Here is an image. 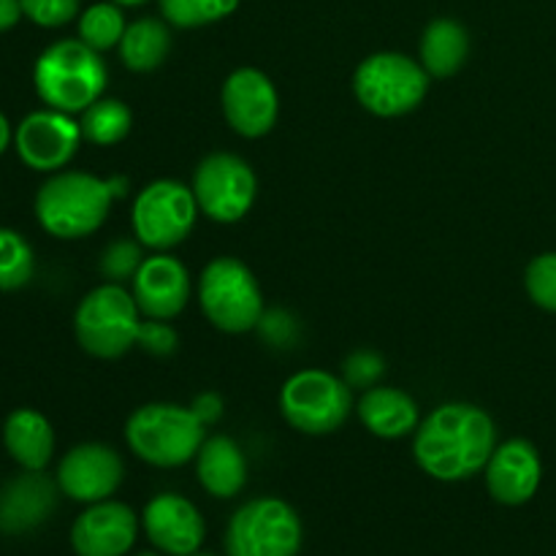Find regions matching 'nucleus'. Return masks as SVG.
<instances>
[{"instance_id": "obj_11", "label": "nucleus", "mask_w": 556, "mask_h": 556, "mask_svg": "<svg viewBox=\"0 0 556 556\" xmlns=\"http://www.w3.org/2000/svg\"><path fill=\"white\" fill-rule=\"evenodd\" d=\"M190 188L201 215L215 223H237L253 210L258 179L244 157L233 152H212L195 166Z\"/></svg>"}, {"instance_id": "obj_33", "label": "nucleus", "mask_w": 556, "mask_h": 556, "mask_svg": "<svg viewBox=\"0 0 556 556\" xmlns=\"http://www.w3.org/2000/svg\"><path fill=\"white\" fill-rule=\"evenodd\" d=\"M179 337L174 331V326L168 320H155L144 318L139 326V337H136V348H141L144 353L155 358H166L177 351Z\"/></svg>"}, {"instance_id": "obj_15", "label": "nucleus", "mask_w": 556, "mask_h": 556, "mask_svg": "<svg viewBox=\"0 0 556 556\" xmlns=\"http://www.w3.org/2000/svg\"><path fill=\"white\" fill-rule=\"evenodd\" d=\"M130 293L144 318L174 320L188 307L193 280L182 261L168 253H155L141 261L130 280Z\"/></svg>"}, {"instance_id": "obj_38", "label": "nucleus", "mask_w": 556, "mask_h": 556, "mask_svg": "<svg viewBox=\"0 0 556 556\" xmlns=\"http://www.w3.org/2000/svg\"><path fill=\"white\" fill-rule=\"evenodd\" d=\"M112 3H117V5H128V9H136V5H144L147 0H112Z\"/></svg>"}, {"instance_id": "obj_13", "label": "nucleus", "mask_w": 556, "mask_h": 556, "mask_svg": "<svg viewBox=\"0 0 556 556\" xmlns=\"http://www.w3.org/2000/svg\"><path fill=\"white\" fill-rule=\"evenodd\" d=\"M223 114L231 130L244 139H261L269 134L280 117V96L264 71L237 68L228 74L220 90Z\"/></svg>"}, {"instance_id": "obj_30", "label": "nucleus", "mask_w": 556, "mask_h": 556, "mask_svg": "<svg viewBox=\"0 0 556 556\" xmlns=\"http://www.w3.org/2000/svg\"><path fill=\"white\" fill-rule=\"evenodd\" d=\"M525 286L532 302L546 313H556V253H543L530 261Z\"/></svg>"}, {"instance_id": "obj_16", "label": "nucleus", "mask_w": 556, "mask_h": 556, "mask_svg": "<svg viewBox=\"0 0 556 556\" xmlns=\"http://www.w3.org/2000/svg\"><path fill=\"white\" fill-rule=\"evenodd\" d=\"M139 535V519L125 503L103 500L76 516L71 546L76 556H125Z\"/></svg>"}, {"instance_id": "obj_6", "label": "nucleus", "mask_w": 556, "mask_h": 556, "mask_svg": "<svg viewBox=\"0 0 556 556\" xmlns=\"http://www.w3.org/2000/svg\"><path fill=\"white\" fill-rule=\"evenodd\" d=\"M195 296L201 313L215 329L226 334H248L258 329L264 315V293L250 266L233 255H220L204 266Z\"/></svg>"}, {"instance_id": "obj_17", "label": "nucleus", "mask_w": 556, "mask_h": 556, "mask_svg": "<svg viewBox=\"0 0 556 556\" xmlns=\"http://www.w3.org/2000/svg\"><path fill=\"white\" fill-rule=\"evenodd\" d=\"M141 527L155 548L172 556L195 554L204 543L206 525L199 508L182 494L163 492L147 503Z\"/></svg>"}, {"instance_id": "obj_35", "label": "nucleus", "mask_w": 556, "mask_h": 556, "mask_svg": "<svg viewBox=\"0 0 556 556\" xmlns=\"http://www.w3.org/2000/svg\"><path fill=\"white\" fill-rule=\"evenodd\" d=\"M190 407H193V413L201 418V424H204V427H212V424L220 421V416H223V400L215 394V391L199 394Z\"/></svg>"}, {"instance_id": "obj_10", "label": "nucleus", "mask_w": 556, "mask_h": 556, "mask_svg": "<svg viewBox=\"0 0 556 556\" xmlns=\"http://www.w3.org/2000/svg\"><path fill=\"white\" fill-rule=\"evenodd\" d=\"M299 548L302 519L277 497L250 500L228 521V556H296Z\"/></svg>"}, {"instance_id": "obj_27", "label": "nucleus", "mask_w": 556, "mask_h": 556, "mask_svg": "<svg viewBox=\"0 0 556 556\" xmlns=\"http://www.w3.org/2000/svg\"><path fill=\"white\" fill-rule=\"evenodd\" d=\"M36 271L30 242L14 228H0V291H20Z\"/></svg>"}, {"instance_id": "obj_39", "label": "nucleus", "mask_w": 556, "mask_h": 556, "mask_svg": "<svg viewBox=\"0 0 556 556\" xmlns=\"http://www.w3.org/2000/svg\"><path fill=\"white\" fill-rule=\"evenodd\" d=\"M136 556H157V554H152V552H141V554H136Z\"/></svg>"}, {"instance_id": "obj_29", "label": "nucleus", "mask_w": 556, "mask_h": 556, "mask_svg": "<svg viewBox=\"0 0 556 556\" xmlns=\"http://www.w3.org/2000/svg\"><path fill=\"white\" fill-rule=\"evenodd\" d=\"M141 248H144V244H141L139 239H136V242L134 239H114V242L103 250L98 269H101V275L106 277L109 282H119V286H123L125 280H134L141 261H144Z\"/></svg>"}, {"instance_id": "obj_22", "label": "nucleus", "mask_w": 556, "mask_h": 556, "mask_svg": "<svg viewBox=\"0 0 556 556\" xmlns=\"http://www.w3.org/2000/svg\"><path fill=\"white\" fill-rule=\"evenodd\" d=\"M3 445L22 470H47L54 454V429L43 413L20 407L5 418Z\"/></svg>"}, {"instance_id": "obj_19", "label": "nucleus", "mask_w": 556, "mask_h": 556, "mask_svg": "<svg viewBox=\"0 0 556 556\" xmlns=\"http://www.w3.org/2000/svg\"><path fill=\"white\" fill-rule=\"evenodd\" d=\"M58 481H49L43 470H25L0 489V532L22 535L52 516L58 505Z\"/></svg>"}, {"instance_id": "obj_14", "label": "nucleus", "mask_w": 556, "mask_h": 556, "mask_svg": "<svg viewBox=\"0 0 556 556\" xmlns=\"http://www.w3.org/2000/svg\"><path fill=\"white\" fill-rule=\"evenodd\" d=\"M125 478L123 456L103 443L74 445L58 465V486L74 503H103Z\"/></svg>"}, {"instance_id": "obj_26", "label": "nucleus", "mask_w": 556, "mask_h": 556, "mask_svg": "<svg viewBox=\"0 0 556 556\" xmlns=\"http://www.w3.org/2000/svg\"><path fill=\"white\" fill-rule=\"evenodd\" d=\"M125 30H128V22H125L123 5L112 3V0L92 3L79 14V38L101 54L117 49Z\"/></svg>"}, {"instance_id": "obj_37", "label": "nucleus", "mask_w": 556, "mask_h": 556, "mask_svg": "<svg viewBox=\"0 0 556 556\" xmlns=\"http://www.w3.org/2000/svg\"><path fill=\"white\" fill-rule=\"evenodd\" d=\"M11 141H14V128H11L9 117H5V114L0 112V155H3V152L9 150Z\"/></svg>"}, {"instance_id": "obj_8", "label": "nucleus", "mask_w": 556, "mask_h": 556, "mask_svg": "<svg viewBox=\"0 0 556 556\" xmlns=\"http://www.w3.org/2000/svg\"><path fill=\"white\" fill-rule=\"evenodd\" d=\"M199 212L190 185L177 179H155L134 199L130 226L147 250L168 253L193 233Z\"/></svg>"}, {"instance_id": "obj_9", "label": "nucleus", "mask_w": 556, "mask_h": 556, "mask_svg": "<svg viewBox=\"0 0 556 556\" xmlns=\"http://www.w3.org/2000/svg\"><path fill=\"white\" fill-rule=\"evenodd\" d=\"M353 410L351 386L324 369H302L280 389V413L296 432L331 434Z\"/></svg>"}, {"instance_id": "obj_4", "label": "nucleus", "mask_w": 556, "mask_h": 556, "mask_svg": "<svg viewBox=\"0 0 556 556\" xmlns=\"http://www.w3.org/2000/svg\"><path fill=\"white\" fill-rule=\"evenodd\" d=\"M204 440L206 427L193 407L172 405V402H150L136 407L125 424V443L134 456L161 470L193 462Z\"/></svg>"}, {"instance_id": "obj_31", "label": "nucleus", "mask_w": 556, "mask_h": 556, "mask_svg": "<svg viewBox=\"0 0 556 556\" xmlns=\"http://www.w3.org/2000/svg\"><path fill=\"white\" fill-rule=\"evenodd\" d=\"M386 375V362L380 353L375 351H356L345 358L342 364V380H345L351 389H372L383 380Z\"/></svg>"}, {"instance_id": "obj_5", "label": "nucleus", "mask_w": 556, "mask_h": 556, "mask_svg": "<svg viewBox=\"0 0 556 556\" xmlns=\"http://www.w3.org/2000/svg\"><path fill=\"white\" fill-rule=\"evenodd\" d=\"M144 320L134 293L119 282H103L92 288L74 313V334L81 351L114 362L136 348L139 326Z\"/></svg>"}, {"instance_id": "obj_25", "label": "nucleus", "mask_w": 556, "mask_h": 556, "mask_svg": "<svg viewBox=\"0 0 556 556\" xmlns=\"http://www.w3.org/2000/svg\"><path fill=\"white\" fill-rule=\"evenodd\" d=\"M81 136L96 147H114L130 134L134 114L119 98H98L81 112Z\"/></svg>"}, {"instance_id": "obj_12", "label": "nucleus", "mask_w": 556, "mask_h": 556, "mask_svg": "<svg viewBox=\"0 0 556 556\" xmlns=\"http://www.w3.org/2000/svg\"><path fill=\"white\" fill-rule=\"evenodd\" d=\"M81 125L74 114L58 109H38L22 117L14 130V150L27 168L41 174H58L74 161L81 144Z\"/></svg>"}, {"instance_id": "obj_21", "label": "nucleus", "mask_w": 556, "mask_h": 556, "mask_svg": "<svg viewBox=\"0 0 556 556\" xmlns=\"http://www.w3.org/2000/svg\"><path fill=\"white\" fill-rule=\"evenodd\" d=\"M195 476L206 494L217 500H231L248 483V459L231 438L215 434V438H206L195 454Z\"/></svg>"}, {"instance_id": "obj_40", "label": "nucleus", "mask_w": 556, "mask_h": 556, "mask_svg": "<svg viewBox=\"0 0 556 556\" xmlns=\"http://www.w3.org/2000/svg\"><path fill=\"white\" fill-rule=\"evenodd\" d=\"M188 556H212V554H199V552H195V554H188Z\"/></svg>"}, {"instance_id": "obj_34", "label": "nucleus", "mask_w": 556, "mask_h": 556, "mask_svg": "<svg viewBox=\"0 0 556 556\" xmlns=\"http://www.w3.org/2000/svg\"><path fill=\"white\" fill-rule=\"evenodd\" d=\"M258 331L264 334L266 342H271V345H288V342H293V337H296V320L288 313L275 309V313L261 315Z\"/></svg>"}, {"instance_id": "obj_2", "label": "nucleus", "mask_w": 556, "mask_h": 556, "mask_svg": "<svg viewBox=\"0 0 556 556\" xmlns=\"http://www.w3.org/2000/svg\"><path fill=\"white\" fill-rule=\"evenodd\" d=\"M109 81L106 60L81 38H63L43 49L33 65V87L49 109L81 114L103 98Z\"/></svg>"}, {"instance_id": "obj_28", "label": "nucleus", "mask_w": 556, "mask_h": 556, "mask_svg": "<svg viewBox=\"0 0 556 556\" xmlns=\"http://www.w3.org/2000/svg\"><path fill=\"white\" fill-rule=\"evenodd\" d=\"M157 5L168 25L193 30L231 16L239 9V0H157Z\"/></svg>"}, {"instance_id": "obj_1", "label": "nucleus", "mask_w": 556, "mask_h": 556, "mask_svg": "<svg viewBox=\"0 0 556 556\" xmlns=\"http://www.w3.org/2000/svg\"><path fill=\"white\" fill-rule=\"evenodd\" d=\"M497 448L492 416L470 402H445L434 407L413 432V456L427 476L459 483L483 472Z\"/></svg>"}, {"instance_id": "obj_3", "label": "nucleus", "mask_w": 556, "mask_h": 556, "mask_svg": "<svg viewBox=\"0 0 556 556\" xmlns=\"http://www.w3.org/2000/svg\"><path fill=\"white\" fill-rule=\"evenodd\" d=\"M117 201L112 182L87 172H58L38 188L36 220L54 239H85L106 223Z\"/></svg>"}, {"instance_id": "obj_36", "label": "nucleus", "mask_w": 556, "mask_h": 556, "mask_svg": "<svg viewBox=\"0 0 556 556\" xmlns=\"http://www.w3.org/2000/svg\"><path fill=\"white\" fill-rule=\"evenodd\" d=\"M25 16L20 0H0V33H9Z\"/></svg>"}, {"instance_id": "obj_32", "label": "nucleus", "mask_w": 556, "mask_h": 556, "mask_svg": "<svg viewBox=\"0 0 556 556\" xmlns=\"http://www.w3.org/2000/svg\"><path fill=\"white\" fill-rule=\"evenodd\" d=\"M27 20L38 27H63L79 16V0H20Z\"/></svg>"}, {"instance_id": "obj_23", "label": "nucleus", "mask_w": 556, "mask_h": 556, "mask_svg": "<svg viewBox=\"0 0 556 556\" xmlns=\"http://www.w3.org/2000/svg\"><path fill=\"white\" fill-rule=\"evenodd\" d=\"M467 58H470V33L462 22L448 16L429 22L421 36V65L432 79H448L459 74Z\"/></svg>"}, {"instance_id": "obj_18", "label": "nucleus", "mask_w": 556, "mask_h": 556, "mask_svg": "<svg viewBox=\"0 0 556 556\" xmlns=\"http://www.w3.org/2000/svg\"><path fill=\"white\" fill-rule=\"evenodd\" d=\"M483 476H486L489 494L500 505H508V508L525 505L541 489V454H538V448L530 440L514 438L494 448L492 459L483 467Z\"/></svg>"}, {"instance_id": "obj_24", "label": "nucleus", "mask_w": 556, "mask_h": 556, "mask_svg": "<svg viewBox=\"0 0 556 556\" xmlns=\"http://www.w3.org/2000/svg\"><path fill=\"white\" fill-rule=\"evenodd\" d=\"M117 52L125 68L134 74H150V71L161 68L172 52L168 22L155 20V16H141V20L130 22Z\"/></svg>"}, {"instance_id": "obj_7", "label": "nucleus", "mask_w": 556, "mask_h": 556, "mask_svg": "<svg viewBox=\"0 0 556 556\" xmlns=\"http://www.w3.org/2000/svg\"><path fill=\"white\" fill-rule=\"evenodd\" d=\"M432 76L402 52H375L358 63L353 74L356 101L375 117H405L416 112L429 92Z\"/></svg>"}, {"instance_id": "obj_20", "label": "nucleus", "mask_w": 556, "mask_h": 556, "mask_svg": "<svg viewBox=\"0 0 556 556\" xmlns=\"http://www.w3.org/2000/svg\"><path fill=\"white\" fill-rule=\"evenodd\" d=\"M358 421L372 432L375 438L383 440H400L407 438L418 429L421 416H418V405L407 391L394 389V386H372L362 394L356 402Z\"/></svg>"}]
</instances>
